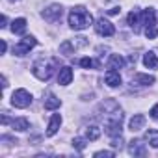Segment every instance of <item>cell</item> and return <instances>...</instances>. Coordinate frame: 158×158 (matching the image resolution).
Listing matches in <instances>:
<instances>
[{
    "instance_id": "5",
    "label": "cell",
    "mask_w": 158,
    "mask_h": 158,
    "mask_svg": "<svg viewBox=\"0 0 158 158\" xmlns=\"http://www.w3.org/2000/svg\"><path fill=\"white\" fill-rule=\"evenodd\" d=\"M121 121H123V114L115 112V115L112 119H108L106 123V132L114 138V136H121Z\"/></svg>"
},
{
    "instance_id": "31",
    "label": "cell",
    "mask_w": 158,
    "mask_h": 158,
    "mask_svg": "<svg viewBox=\"0 0 158 158\" xmlns=\"http://www.w3.org/2000/svg\"><path fill=\"white\" fill-rule=\"evenodd\" d=\"M6 50H8V45H6V41H2V54H4Z\"/></svg>"
},
{
    "instance_id": "3",
    "label": "cell",
    "mask_w": 158,
    "mask_h": 158,
    "mask_svg": "<svg viewBox=\"0 0 158 158\" xmlns=\"http://www.w3.org/2000/svg\"><path fill=\"white\" fill-rule=\"evenodd\" d=\"M35 45H37L35 37H34V35H26V37L21 39V43H17V45L13 47V54H17V56H26V54L30 52V48H34Z\"/></svg>"
},
{
    "instance_id": "6",
    "label": "cell",
    "mask_w": 158,
    "mask_h": 158,
    "mask_svg": "<svg viewBox=\"0 0 158 158\" xmlns=\"http://www.w3.org/2000/svg\"><path fill=\"white\" fill-rule=\"evenodd\" d=\"M95 30H97V34H99V35H102V37H110V35H114V34H115L114 24H112L110 21H106L104 17H101V19L95 23Z\"/></svg>"
},
{
    "instance_id": "22",
    "label": "cell",
    "mask_w": 158,
    "mask_h": 158,
    "mask_svg": "<svg viewBox=\"0 0 158 158\" xmlns=\"http://www.w3.org/2000/svg\"><path fill=\"white\" fill-rule=\"evenodd\" d=\"M139 19H141V13H138V11H130V13H128V24H130L132 28H136V26L139 24Z\"/></svg>"
},
{
    "instance_id": "10",
    "label": "cell",
    "mask_w": 158,
    "mask_h": 158,
    "mask_svg": "<svg viewBox=\"0 0 158 158\" xmlns=\"http://www.w3.org/2000/svg\"><path fill=\"white\" fill-rule=\"evenodd\" d=\"M60 125H61V115L60 114H54L48 121V127H47V136H54L58 130H60Z\"/></svg>"
},
{
    "instance_id": "28",
    "label": "cell",
    "mask_w": 158,
    "mask_h": 158,
    "mask_svg": "<svg viewBox=\"0 0 158 158\" xmlns=\"http://www.w3.org/2000/svg\"><path fill=\"white\" fill-rule=\"evenodd\" d=\"M95 156L97 158H102V156H108L110 158V156H114V152L112 151H99V152H95Z\"/></svg>"
},
{
    "instance_id": "12",
    "label": "cell",
    "mask_w": 158,
    "mask_h": 158,
    "mask_svg": "<svg viewBox=\"0 0 158 158\" xmlns=\"http://www.w3.org/2000/svg\"><path fill=\"white\" fill-rule=\"evenodd\" d=\"M143 65L145 67H149V69H158V58H156V54L154 52H145L143 54Z\"/></svg>"
},
{
    "instance_id": "9",
    "label": "cell",
    "mask_w": 158,
    "mask_h": 158,
    "mask_svg": "<svg viewBox=\"0 0 158 158\" xmlns=\"http://www.w3.org/2000/svg\"><path fill=\"white\" fill-rule=\"evenodd\" d=\"M104 80H106V84L110 88H117V86H121V74L115 69H110L106 73V76H104Z\"/></svg>"
},
{
    "instance_id": "30",
    "label": "cell",
    "mask_w": 158,
    "mask_h": 158,
    "mask_svg": "<svg viewBox=\"0 0 158 158\" xmlns=\"http://www.w3.org/2000/svg\"><path fill=\"white\" fill-rule=\"evenodd\" d=\"M6 23H8L6 15H2V17H0V28H4V26H6Z\"/></svg>"
},
{
    "instance_id": "26",
    "label": "cell",
    "mask_w": 158,
    "mask_h": 158,
    "mask_svg": "<svg viewBox=\"0 0 158 158\" xmlns=\"http://www.w3.org/2000/svg\"><path fill=\"white\" fill-rule=\"evenodd\" d=\"M80 65H82L84 69H91V67L95 65V61H93L91 58H82V60H80Z\"/></svg>"
},
{
    "instance_id": "29",
    "label": "cell",
    "mask_w": 158,
    "mask_h": 158,
    "mask_svg": "<svg viewBox=\"0 0 158 158\" xmlns=\"http://www.w3.org/2000/svg\"><path fill=\"white\" fill-rule=\"evenodd\" d=\"M151 117H152V119H158V104H154V106L151 108Z\"/></svg>"
},
{
    "instance_id": "13",
    "label": "cell",
    "mask_w": 158,
    "mask_h": 158,
    "mask_svg": "<svg viewBox=\"0 0 158 158\" xmlns=\"http://www.w3.org/2000/svg\"><path fill=\"white\" fill-rule=\"evenodd\" d=\"M11 127H13V130L24 132V130H28V128H30V123H28V119H26V117H19V119H13V121H11Z\"/></svg>"
},
{
    "instance_id": "16",
    "label": "cell",
    "mask_w": 158,
    "mask_h": 158,
    "mask_svg": "<svg viewBox=\"0 0 158 158\" xmlns=\"http://www.w3.org/2000/svg\"><path fill=\"white\" fill-rule=\"evenodd\" d=\"M132 82H136L139 86H151V84H154V76H151V74H136Z\"/></svg>"
},
{
    "instance_id": "18",
    "label": "cell",
    "mask_w": 158,
    "mask_h": 158,
    "mask_svg": "<svg viewBox=\"0 0 158 158\" xmlns=\"http://www.w3.org/2000/svg\"><path fill=\"white\" fill-rule=\"evenodd\" d=\"M123 65H125V60L119 54H112L110 56V60H108V67L110 69H121Z\"/></svg>"
},
{
    "instance_id": "15",
    "label": "cell",
    "mask_w": 158,
    "mask_h": 158,
    "mask_svg": "<svg viewBox=\"0 0 158 158\" xmlns=\"http://www.w3.org/2000/svg\"><path fill=\"white\" fill-rule=\"evenodd\" d=\"M128 151H130V154H134V156H143L145 154V147H143V143L141 141H130V147H128Z\"/></svg>"
},
{
    "instance_id": "21",
    "label": "cell",
    "mask_w": 158,
    "mask_h": 158,
    "mask_svg": "<svg viewBox=\"0 0 158 158\" xmlns=\"http://www.w3.org/2000/svg\"><path fill=\"white\" fill-rule=\"evenodd\" d=\"M99 136H101V128L95 127V125L86 130V138H88V139H99Z\"/></svg>"
},
{
    "instance_id": "23",
    "label": "cell",
    "mask_w": 158,
    "mask_h": 158,
    "mask_svg": "<svg viewBox=\"0 0 158 158\" xmlns=\"http://www.w3.org/2000/svg\"><path fill=\"white\" fill-rule=\"evenodd\" d=\"M73 50H74V45H71L69 41H67V43H63V45L60 47V52H61V54H65V56H71V54H73Z\"/></svg>"
},
{
    "instance_id": "19",
    "label": "cell",
    "mask_w": 158,
    "mask_h": 158,
    "mask_svg": "<svg viewBox=\"0 0 158 158\" xmlns=\"http://www.w3.org/2000/svg\"><path fill=\"white\" fill-rule=\"evenodd\" d=\"M60 104H61V101L56 95H48L45 99V108L47 110H56V108H60Z\"/></svg>"
},
{
    "instance_id": "27",
    "label": "cell",
    "mask_w": 158,
    "mask_h": 158,
    "mask_svg": "<svg viewBox=\"0 0 158 158\" xmlns=\"http://www.w3.org/2000/svg\"><path fill=\"white\" fill-rule=\"evenodd\" d=\"M112 147H115V149L117 147H123V138L121 136H114L112 138Z\"/></svg>"
},
{
    "instance_id": "11",
    "label": "cell",
    "mask_w": 158,
    "mask_h": 158,
    "mask_svg": "<svg viewBox=\"0 0 158 158\" xmlns=\"http://www.w3.org/2000/svg\"><path fill=\"white\" fill-rule=\"evenodd\" d=\"M143 125H145V117L141 115V114H136L130 121H128V128L132 130V132H138V130H141L143 128Z\"/></svg>"
},
{
    "instance_id": "1",
    "label": "cell",
    "mask_w": 158,
    "mask_h": 158,
    "mask_svg": "<svg viewBox=\"0 0 158 158\" xmlns=\"http://www.w3.org/2000/svg\"><path fill=\"white\" fill-rule=\"evenodd\" d=\"M93 23L91 13H88L84 8H76L69 13V26L73 30H84Z\"/></svg>"
},
{
    "instance_id": "4",
    "label": "cell",
    "mask_w": 158,
    "mask_h": 158,
    "mask_svg": "<svg viewBox=\"0 0 158 158\" xmlns=\"http://www.w3.org/2000/svg\"><path fill=\"white\" fill-rule=\"evenodd\" d=\"M30 102H32V95H30L26 89H17V91H13V95H11V104H13L15 108H28Z\"/></svg>"
},
{
    "instance_id": "24",
    "label": "cell",
    "mask_w": 158,
    "mask_h": 158,
    "mask_svg": "<svg viewBox=\"0 0 158 158\" xmlns=\"http://www.w3.org/2000/svg\"><path fill=\"white\" fill-rule=\"evenodd\" d=\"M145 35H147V39H154V37L158 35L156 26H147V28H145Z\"/></svg>"
},
{
    "instance_id": "2",
    "label": "cell",
    "mask_w": 158,
    "mask_h": 158,
    "mask_svg": "<svg viewBox=\"0 0 158 158\" xmlns=\"http://www.w3.org/2000/svg\"><path fill=\"white\" fill-rule=\"evenodd\" d=\"M58 67V60H50V61H45V60H39L34 63L32 67V73L39 78V80H48L52 76V73L56 71Z\"/></svg>"
},
{
    "instance_id": "25",
    "label": "cell",
    "mask_w": 158,
    "mask_h": 158,
    "mask_svg": "<svg viewBox=\"0 0 158 158\" xmlns=\"http://www.w3.org/2000/svg\"><path fill=\"white\" fill-rule=\"evenodd\" d=\"M73 147L78 149V151H82V149L86 147V139H82V138H74V139H73Z\"/></svg>"
},
{
    "instance_id": "17",
    "label": "cell",
    "mask_w": 158,
    "mask_h": 158,
    "mask_svg": "<svg viewBox=\"0 0 158 158\" xmlns=\"http://www.w3.org/2000/svg\"><path fill=\"white\" fill-rule=\"evenodd\" d=\"M141 23H143L145 26H154V11H152L151 8L141 11Z\"/></svg>"
},
{
    "instance_id": "7",
    "label": "cell",
    "mask_w": 158,
    "mask_h": 158,
    "mask_svg": "<svg viewBox=\"0 0 158 158\" xmlns=\"http://www.w3.org/2000/svg\"><path fill=\"white\" fill-rule=\"evenodd\" d=\"M43 17H45L47 21H50V23H56V21H60V17H61V6H58V4H52L48 10H45V11H43Z\"/></svg>"
},
{
    "instance_id": "14",
    "label": "cell",
    "mask_w": 158,
    "mask_h": 158,
    "mask_svg": "<svg viewBox=\"0 0 158 158\" xmlns=\"http://www.w3.org/2000/svg\"><path fill=\"white\" fill-rule=\"evenodd\" d=\"M24 30H26V19L19 17L11 23V32L13 34H24Z\"/></svg>"
},
{
    "instance_id": "8",
    "label": "cell",
    "mask_w": 158,
    "mask_h": 158,
    "mask_svg": "<svg viewBox=\"0 0 158 158\" xmlns=\"http://www.w3.org/2000/svg\"><path fill=\"white\" fill-rule=\"evenodd\" d=\"M73 80V69L71 67H61L58 73V84L60 86H69Z\"/></svg>"
},
{
    "instance_id": "20",
    "label": "cell",
    "mask_w": 158,
    "mask_h": 158,
    "mask_svg": "<svg viewBox=\"0 0 158 158\" xmlns=\"http://www.w3.org/2000/svg\"><path fill=\"white\" fill-rule=\"evenodd\" d=\"M145 139L151 143V147H158V130H147L145 132Z\"/></svg>"
}]
</instances>
